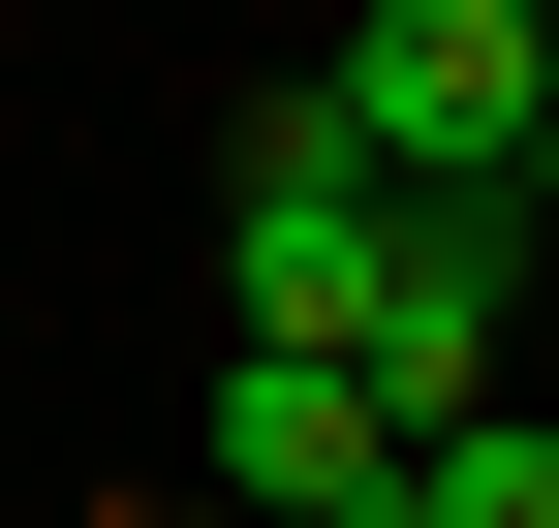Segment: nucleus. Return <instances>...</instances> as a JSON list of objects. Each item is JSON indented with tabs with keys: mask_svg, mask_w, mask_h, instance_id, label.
Returning <instances> with one entry per match:
<instances>
[{
	"mask_svg": "<svg viewBox=\"0 0 559 528\" xmlns=\"http://www.w3.org/2000/svg\"><path fill=\"white\" fill-rule=\"evenodd\" d=\"M404 528H559V405H466V435H404Z\"/></svg>",
	"mask_w": 559,
	"mask_h": 528,
	"instance_id": "20e7f679",
	"label": "nucleus"
},
{
	"mask_svg": "<svg viewBox=\"0 0 559 528\" xmlns=\"http://www.w3.org/2000/svg\"><path fill=\"white\" fill-rule=\"evenodd\" d=\"M498 218H559V124H528V187H498Z\"/></svg>",
	"mask_w": 559,
	"mask_h": 528,
	"instance_id": "39448f33",
	"label": "nucleus"
},
{
	"mask_svg": "<svg viewBox=\"0 0 559 528\" xmlns=\"http://www.w3.org/2000/svg\"><path fill=\"white\" fill-rule=\"evenodd\" d=\"M218 280H249V343H373V280H404V187L342 156V94L280 62L249 94V156H218Z\"/></svg>",
	"mask_w": 559,
	"mask_h": 528,
	"instance_id": "f03ea898",
	"label": "nucleus"
},
{
	"mask_svg": "<svg viewBox=\"0 0 559 528\" xmlns=\"http://www.w3.org/2000/svg\"><path fill=\"white\" fill-rule=\"evenodd\" d=\"M218 497H249V528H404V405H373L342 343H249V373H218Z\"/></svg>",
	"mask_w": 559,
	"mask_h": 528,
	"instance_id": "7ed1b4c3",
	"label": "nucleus"
},
{
	"mask_svg": "<svg viewBox=\"0 0 559 528\" xmlns=\"http://www.w3.org/2000/svg\"><path fill=\"white\" fill-rule=\"evenodd\" d=\"M311 94H342V156H373V187H528V124H559V0H342Z\"/></svg>",
	"mask_w": 559,
	"mask_h": 528,
	"instance_id": "f257e3e1",
	"label": "nucleus"
}]
</instances>
